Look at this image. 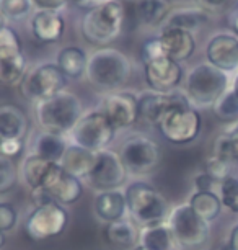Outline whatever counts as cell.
Returning a JSON list of instances; mask_svg holds the SVG:
<instances>
[{"instance_id": "6da1fadb", "label": "cell", "mask_w": 238, "mask_h": 250, "mask_svg": "<svg viewBox=\"0 0 238 250\" xmlns=\"http://www.w3.org/2000/svg\"><path fill=\"white\" fill-rule=\"evenodd\" d=\"M130 59L111 46L100 48L88 56L85 77L95 90L105 95L121 90L130 79Z\"/></svg>"}, {"instance_id": "7a4b0ae2", "label": "cell", "mask_w": 238, "mask_h": 250, "mask_svg": "<svg viewBox=\"0 0 238 250\" xmlns=\"http://www.w3.org/2000/svg\"><path fill=\"white\" fill-rule=\"evenodd\" d=\"M83 115L82 102L75 93L64 90L35 105V118L41 131L67 136Z\"/></svg>"}, {"instance_id": "3957f363", "label": "cell", "mask_w": 238, "mask_h": 250, "mask_svg": "<svg viewBox=\"0 0 238 250\" xmlns=\"http://www.w3.org/2000/svg\"><path fill=\"white\" fill-rule=\"evenodd\" d=\"M128 214L139 228L166 223L171 206L160 191L150 183L137 180L124 188Z\"/></svg>"}, {"instance_id": "277c9868", "label": "cell", "mask_w": 238, "mask_h": 250, "mask_svg": "<svg viewBox=\"0 0 238 250\" xmlns=\"http://www.w3.org/2000/svg\"><path fill=\"white\" fill-rule=\"evenodd\" d=\"M228 88L230 75L209 62H201L186 74L183 92L194 108H209L216 105Z\"/></svg>"}, {"instance_id": "5b68a950", "label": "cell", "mask_w": 238, "mask_h": 250, "mask_svg": "<svg viewBox=\"0 0 238 250\" xmlns=\"http://www.w3.org/2000/svg\"><path fill=\"white\" fill-rule=\"evenodd\" d=\"M126 10L119 0L88 10L82 18L80 31L90 44L106 48L118 40L124 26Z\"/></svg>"}, {"instance_id": "8992f818", "label": "cell", "mask_w": 238, "mask_h": 250, "mask_svg": "<svg viewBox=\"0 0 238 250\" xmlns=\"http://www.w3.org/2000/svg\"><path fill=\"white\" fill-rule=\"evenodd\" d=\"M166 223L181 250H202L211 240V223L199 218L188 203L171 208Z\"/></svg>"}, {"instance_id": "52a82bcc", "label": "cell", "mask_w": 238, "mask_h": 250, "mask_svg": "<svg viewBox=\"0 0 238 250\" xmlns=\"http://www.w3.org/2000/svg\"><path fill=\"white\" fill-rule=\"evenodd\" d=\"M128 175L146 177L158 168L162 162V149L152 138L146 134H130L124 139L119 149Z\"/></svg>"}, {"instance_id": "ba28073f", "label": "cell", "mask_w": 238, "mask_h": 250, "mask_svg": "<svg viewBox=\"0 0 238 250\" xmlns=\"http://www.w3.org/2000/svg\"><path fill=\"white\" fill-rule=\"evenodd\" d=\"M114 138L116 128L98 108L83 111L77 125L67 134V139L71 144L80 146V147L93 150V152L108 149Z\"/></svg>"}, {"instance_id": "9c48e42d", "label": "cell", "mask_w": 238, "mask_h": 250, "mask_svg": "<svg viewBox=\"0 0 238 250\" xmlns=\"http://www.w3.org/2000/svg\"><path fill=\"white\" fill-rule=\"evenodd\" d=\"M67 77L55 62H43L26 70L20 83V92L26 100L36 103L65 90Z\"/></svg>"}, {"instance_id": "30bf717a", "label": "cell", "mask_w": 238, "mask_h": 250, "mask_svg": "<svg viewBox=\"0 0 238 250\" xmlns=\"http://www.w3.org/2000/svg\"><path fill=\"white\" fill-rule=\"evenodd\" d=\"M201 126H202V120L198 110L193 105H183L166 111L157 128L168 143L183 146L193 143L198 138Z\"/></svg>"}, {"instance_id": "8fae6325", "label": "cell", "mask_w": 238, "mask_h": 250, "mask_svg": "<svg viewBox=\"0 0 238 250\" xmlns=\"http://www.w3.org/2000/svg\"><path fill=\"white\" fill-rule=\"evenodd\" d=\"M69 224L67 209L59 203L35 208L26 218L25 232L33 240H48L57 237Z\"/></svg>"}, {"instance_id": "7c38bea8", "label": "cell", "mask_w": 238, "mask_h": 250, "mask_svg": "<svg viewBox=\"0 0 238 250\" xmlns=\"http://www.w3.org/2000/svg\"><path fill=\"white\" fill-rule=\"evenodd\" d=\"M126 178H128V170L119 157V152L103 149L96 152L95 165H93L90 175L85 178V182L88 187L100 193L118 190L124 185Z\"/></svg>"}, {"instance_id": "4fadbf2b", "label": "cell", "mask_w": 238, "mask_h": 250, "mask_svg": "<svg viewBox=\"0 0 238 250\" xmlns=\"http://www.w3.org/2000/svg\"><path fill=\"white\" fill-rule=\"evenodd\" d=\"M98 110L108 118L116 131L129 129L139 121L137 93L126 90L106 93L100 100Z\"/></svg>"}, {"instance_id": "5bb4252c", "label": "cell", "mask_w": 238, "mask_h": 250, "mask_svg": "<svg viewBox=\"0 0 238 250\" xmlns=\"http://www.w3.org/2000/svg\"><path fill=\"white\" fill-rule=\"evenodd\" d=\"M191 105L184 92H170L160 93L153 92L150 88L137 93V106H139V120L150 126H158V123L166 111H170L175 106Z\"/></svg>"}, {"instance_id": "9a60e30c", "label": "cell", "mask_w": 238, "mask_h": 250, "mask_svg": "<svg viewBox=\"0 0 238 250\" xmlns=\"http://www.w3.org/2000/svg\"><path fill=\"white\" fill-rule=\"evenodd\" d=\"M144 75L150 90L160 93H170L178 90L183 80V67L180 62L168 56L144 62Z\"/></svg>"}, {"instance_id": "2e32d148", "label": "cell", "mask_w": 238, "mask_h": 250, "mask_svg": "<svg viewBox=\"0 0 238 250\" xmlns=\"http://www.w3.org/2000/svg\"><path fill=\"white\" fill-rule=\"evenodd\" d=\"M207 62L230 74L238 69V36L235 33L219 31L211 36L206 46Z\"/></svg>"}, {"instance_id": "e0dca14e", "label": "cell", "mask_w": 238, "mask_h": 250, "mask_svg": "<svg viewBox=\"0 0 238 250\" xmlns=\"http://www.w3.org/2000/svg\"><path fill=\"white\" fill-rule=\"evenodd\" d=\"M41 188H44L51 195V198L62 206L73 205L83 195L82 180H78V178L71 175V173H67L59 164H55L53 167L49 177L46 178L44 185Z\"/></svg>"}, {"instance_id": "ac0fdd59", "label": "cell", "mask_w": 238, "mask_h": 250, "mask_svg": "<svg viewBox=\"0 0 238 250\" xmlns=\"http://www.w3.org/2000/svg\"><path fill=\"white\" fill-rule=\"evenodd\" d=\"M158 40L163 46V51L170 59L176 62L188 61L196 51V38L194 33L180 30V28L160 26Z\"/></svg>"}, {"instance_id": "d6986e66", "label": "cell", "mask_w": 238, "mask_h": 250, "mask_svg": "<svg viewBox=\"0 0 238 250\" xmlns=\"http://www.w3.org/2000/svg\"><path fill=\"white\" fill-rule=\"evenodd\" d=\"M65 30V21L60 13L35 10L30 18V31L41 43H57Z\"/></svg>"}, {"instance_id": "ffe728a7", "label": "cell", "mask_w": 238, "mask_h": 250, "mask_svg": "<svg viewBox=\"0 0 238 250\" xmlns=\"http://www.w3.org/2000/svg\"><path fill=\"white\" fill-rule=\"evenodd\" d=\"M93 209H95L96 218L105 224L124 219L128 216V203H126L124 190L118 188V190L100 191L95 196Z\"/></svg>"}, {"instance_id": "44dd1931", "label": "cell", "mask_w": 238, "mask_h": 250, "mask_svg": "<svg viewBox=\"0 0 238 250\" xmlns=\"http://www.w3.org/2000/svg\"><path fill=\"white\" fill-rule=\"evenodd\" d=\"M26 74V58L21 48L5 46L0 48V83L20 85Z\"/></svg>"}, {"instance_id": "7402d4cb", "label": "cell", "mask_w": 238, "mask_h": 250, "mask_svg": "<svg viewBox=\"0 0 238 250\" xmlns=\"http://www.w3.org/2000/svg\"><path fill=\"white\" fill-rule=\"evenodd\" d=\"M69 146L67 136L48 133V131H39L33 136L30 144V154H35L38 157L49 160V162L59 164L60 159Z\"/></svg>"}, {"instance_id": "603a6c76", "label": "cell", "mask_w": 238, "mask_h": 250, "mask_svg": "<svg viewBox=\"0 0 238 250\" xmlns=\"http://www.w3.org/2000/svg\"><path fill=\"white\" fill-rule=\"evenodd\" d=\"M95 159H96V152L69 143L59 165L67 173L78 178V180H85L90 175L93 165H95Z\"/></svg>"}, {"instance_id": "cb8c5ba5", "label": "cell", "mask_w": 238, "mask_h": 250, "mask_svg": "<svg viewBox=\"0 0 238 250\" xmlns=\"http://www.w3.org/2000/svg\"><path fill=\"white\" fill-rule=\"evenodd\" d=\"M141 228L132 219L124 218L105 226V239L111 247L119 250H129L139 245Z\"/></svg>"}, {"instance_id": "d4e9b609", "label": "cell", "mask_w": 238, "mask_h": 250, "mask_svg": "<svg viewBox=\"0 0 238 250\" xmlns=\"http://www.w3.org/2000/svg\"><path fill=\"white\" fill-rule=\"evenodd\" d=\"M142 250H178V244L168 223H158L141 228L139 245Z\"/></svg>"}, {"instance_id": "484cf974", "label": "cell", "mask_w": 238, "mask_h": 250, "mask_svg": "<svg viewBox=\"0 0 238 250\" xmlns=\"http://www.w3.org/2000/svg\"><path fill=\"white\" fill-rule=\"evenodd\" d=\"M54 165V162H49V160H44L38 155L28 152L25 159L21 160L20 168H18V177L30 188V191L36 190V188H41L44 185L46 178L49 177Z\"/></svg>"}, {"instance_id": "4316f807", "label": "cell", "mask_w": 238, "mask_h": 250, "mask_svg": "<svg viewBox=\"0 0 238 250\" xmlns=\"http://www.w3.org/2000/svg\"><path fill=\"white\" fill-rule=\"evenodd\" d=\"M55 64L67 79H80L87 72L88 54L80 46H65L55 56Z\"/></svg>"}, {"instance_id": "83f0119b", "label": "cell", "mask_w": 238, "mask_h": 250, "mask_svg": "<svg viewBox=\"0 0 238 250\" xmlns=\"http://www.w3.org/2000/svg\"><path fill=\"white\" fill-rule=\"evenodd\" d=\"M207 12H204L201 7H178L170 10L162 26L180 28V30L194 33L207 21Z\"/></svg>"}, {"instance_id": "f1b7e54d", "label": "cell", "mask_w": 238, "mask_h": 250, "mask_svg": "<svg viewBox=\"0 0 238 250\" xmlns=\"http://www.w3.org/2000/svg\"><path fill=\"white\" fill-rule=\"evenodd\" d=\"M28 131V120L20 108L15 105L0 106V136L3 139L23 141Z\"/></svg>"}, {"instance_id": "f546056e", "label": "cell", "mask_w": 238, "mask_h": 250, "mask_svg": "<svg viewBox=\"0 0 238 250\" xmlns=\"http://www.w3.org/2000/svg\"><path fill=\"white\" fill-rule=\"evenodd\" d=\"M188 205L193 208V211L199 218H202L207 223L216 221L223 208L217 193H211V191H194L189 196Z\"/></svg>"}, {"instance_id": "4dcf8cb0", "label": "cell", "mask_w": 238, "mask_h": 250, "mask_svg": "<svg viewBox=\"0 0 238 250\" xmlns=\"http://www.w3.org/2000/svg\"><path fill=\"white\" fill-rule=\"evenodd\" d=\"M170 10L168 0H137L135 2V15L146 26H162Z\"/></svg>"}, {"instance_id": "1f68e13d", "label": "cell", "mask_w": 238, "mask_h": 250, "mask_svg": "<svg viewBox=\"0 0 238 250\" xmlns=\"http://www.w3.org/2000/svg\"><path fill=\"white\" fill-rule=\"evenodd\" d=\"M212 108H214V115L220 121L233 123V125L238 121V97L232 88H228Z\"/></svg>"}, {"instance_id": "d6a6232c", "label": "cell", "mask_w": 238, "mask_h": 250, "mask_svg": "<svg viewBox=\"0 0 238 250\" xmlns=\"http://www.w3.org/2000/svg\"><path fill=\"white\" fill-rule=\"evenodd\" d=\"M31 0H0V12L7 20L21 21L26 17H30L33 10Z\"/></svg>"}, {"instance_id": "836d02e7", "label": "cell", "mask_w": 238, "mask_h": 250, "mask_svg": "<svg viewBox=\"0 0 238 250\" xmlns=\"http://www.w3.org/2000/svg\"><path fill=\"white\" fill-rule=\"evenodd\" d=\"M219 198L222 206L227 208L232 213H238V178L233 175L225 177L219 187Z\"/></svg>"}, {"instance_id": "e575fe53", "label": "cell", "mask_w": 238, "mask_h": 250, "mask_svg": "<svg viewBox=\"0 0 238 250\" xmlns=\"http://www.w3.org/2000/svg\"><path fill=\"white\" fill-rule=\"evenodd\" d=\"M18 180V168L10 157L0 154V195L10 191Z\"/></svg>"}, {"instance_id": "d590c367", "label": "cell", "mask_w": 238, "mask_h": 250, "mask_svg": "<svg viewBox=\"0 0 238 250\" xmlns=\"http://www.w3.org/2000/svg\"><path fill=\"white\" fill-rule=\"evenodd\" d=\"M212 155H216L217 159H220V160H223V162H227V164H232V162H235V160H238L235 147H233V144L230 141V136H228L227 133L220 134L216 139V143H214Z\"/></svg>"}, {"instance_id": "8d00e7d4", "label": "cell", "mask_w": 238, "mask_h": 250, "mask_svg": "<svg viewBox=\"0 0 238 250\" xmlns=\"http://www.w3.org/2000/svg\"><path fill=\"white\" fill-rule=\"evenodd\" d=\"M18 224V213L10 203H0V230L10 232Z\"/></svg>"}, {"instance_id": "74e56055", "label": "cell", "mask_w": 238, "mask_h": 250, "mask_svg": "<svg viewBox=\"0 0 238 250\" xmlns=\"http://www.w3.org/2000/svg\"><path fill=\"white\" fill-rule=\"evenodd\" d=\"M230 165L232 164H227L223 162V160L217 159L216 155H211V157H207L206 160V173H209L212 178H216V180L222 182L223 178L230 175Z\"/></svg>"}, {"instance_id": "f35d334b", "label": "cell", "mask_w": 238, "mask_h": 250, "mask_svg": "<svg viewBox=\"0 0 238 250\" xmlns=\"http://www.w3.org/2000/svg\"><path fill=\"white\" fill-rule=\"evenodd\" d=\"M162 56H166L165 51H163V46L158 40V36L150 38L148 41H146L142 46V62H147V61L162 58Z\"/></svg>"}, {"instance_id": "ab89813d", "label": "cell", "mask_w": 238, "mask_h": 250, "mask_svg": "<svg viewBox=\"0 0 238 250\" xmlns=\"http://www.w3.org/2000/svg\"><path fill=\"white\" fill-rule=\"evenodd\" d=\"M219 187H220V182L216 180V178H212L206 172H201L194 177V191L219 193Z\"/></svg>"}, {"instance_id": "60d3db41", "label": "cell", "mask_w": 238, "mask_h": 250, "mask_svg": "<svg viewBox=\"0 0 238 250\" xmlns=\"http://www.w3.org/2000/svg\"><path fill=\"white\" fill-rule=\"evenodd\" d=\"M31 2L36 10L62 13L65 8H67L69 0H31Z\"/></svg>"}, {"instance_id": "b9f144b4", "label": "cell", "mask_w": 238, "mask_h": 250, "mask_svg": "<svg viewBox=\"0 0 238 250\" xmlns=\"http://www.w3.org/2000/svg\"><path fill=\"white\" fill-rule=\"evenodd\" d=\"M198 5L207 13H219L232 7L235 0H196Z\"/></svg>"}, {"instance_id": "7bdbcfd3", "label": "cell", "mask_w": 238, "mask_h": 250, "mask_svg": "<svg viewBox=\"0 0 238 250\" xmlns=\"http://www.w3.org/2000/svg\"><path fill=\"white\" fill-rule=\"evenodd\" d=\"M23 150V141L20 139H3L0 144V154L5 157H17Z\"/></svg>"}, {"instance_id": "ee69618b", "label": "cell", "mask_w": 238, "mask_h": 250, "mask_svg": "<svg viewBox=\"0 0 238 250\" xmlns=\"http://www.w3.org/2000/svg\"><path fill=\"white\" fill-rule=\"evenodd\" d=\"M5 46H17V48H21L20 38H18L17 31L12 30L10 26H5L0 30V48H5Z\"/></svg>"}, {"instance_id": "f6af8a7d", "label": "cell", "mask_w": 238, "mask_h": 250, "mask_svg": "<svg viewBox=\"0 0 238 250\" xmlns=\"http://www.w3.org/2000/svg\"><path fill=\"white\" fill-rule=\"evenodd\" d=\"M31 203L35 208H39V206H44V205H49V203H55L48 191L44 188H36V190H31Z\"/></svg>"}, {"instance_id": "bcb514c9", "label": "cell", "mask_w": 238, "mask_h": 250, "mask_svg": "<svg viewBox=\"0 0 238 250\" xmlns=\"http://www.w3.org/2000/svg\"><path fill=\"white\" fill-rule=\"evenodd\" d=\"M73 3H77L80 8H85V10H92V8H96V7H101L105 3H110L113 0H72Z\"/></svg>"}, {"instance_id": "7dc6e473", "label": "cell", "mask_w": 238, "mask_h": 250, "mask_svg": "<svg viewBox=\"0 0 238 250\" xmlns=\"http://www.w3.org/2000/svg\"><path fill=\"white\" fill-rule=\"evenodd\" d=\"M227 244H228V247H230V250H238V224L232 228L230 234H228Z\"/></svg>"}, {"instance_id": "c3c4849f", "label": "cell", "mask_w": 238, "mask_h": 250, "mask_svg": "<svg viewBox=\"0 0 238 250\" xmlns=\"http://www.w3.org/2000/svg\"><path fill=\"white\" fill-rule=\"evenodd\" d=\"M227 134L230 136V141H232L233 147H235V152H237V157H238V121L232 126V129L227 131Z\"/></svg>"}, {"instance_id": "681fc988", "label": "cell", "mask_w": 238, "mask_h": 250, "mask_svg": "<svg viewBox=\"0 0 238 250\" xmlns=\"http://www.w3.org/2000/svg\"><path fill=\"white\" fill-rule=\"evenodd\" d=\"M230 26H232L233 33L238 36V10L230 13Z\"/></svg>"}, {"instance_id": "f907efd6", "label": "cell", "mask_w": 238, "mask_h": 250, "mask_svg": "<svg viewBox=\"0 0 238 250\" xmlns=\"http://www.w3.org/2000/svg\"><path fill=\"white\" fill-rule=\"evenodd\" d=\"M211 250H230V247H228V244H227V240H225V242H220V244L214 245Z\"/></svg>"}, {"instance_id": "816d5d0a", "label": "cell", "mask_w": 238, "mask_h": 250, "mask_svg": "<svg viewBox=\"0 0 238 250\" xmlns=\"http://www.w3.org/2000/svg\"><path fill=\"white\" fill-rule=\"evenodd\" d=\"M232 90L237 93V97H238V72H237V75L233 77V80H232Z\"/></svg>"}, {"instance_id": "f5cc1de1", "label": "cell", "mask_w": 238, "mask_h": 250, "mask_svg": "<svg viewBox=\"0 0 238 250\" xmlns=\"http://www.w3.org/2000/svg\"><path fill=\"white\" fill-rule=\"evenodd\" d=\"M7 23H8V20L2 15V12H0V30H2V28H5V26H8Z\"/></svg>"}, {"instance_id": "db71d44e", "label": "cell", "mask_w": 238, "mask_h": 250, "mask_svg": "<svg viewBox=\"0 0 238 250\" xmlns=\"http://www.w3.org/2000/svg\"><path fill=\"white\" fill-rule=\"evenodd\" d=\"M5 242H7L5 232H2V230H0V249H3V245H5Z\"/></svg>"}, {"instance_id": "11a10c76", "label": "cell", "mask_w": 238, "mask_h": 250, "mask_svg": "<svg viewBox=\"0 0 238 250\" xmlns=\"http://www.w3.org/2000/svg\"><path fill=\"white\" fill-rule=\"evenodd\" d=\"M2 141H3V138H2V136H0V144H2Z\"/></svg>"}, {"instance_id": "9f6ffc18", "label": "cell", "mask_w": 238, "mask_h": 250, "mask_svg": "<svg viewBox=\"0 0 238 250\" xmlns=\"http://www.w3.org/2000/svg\"><path fill=\"white\" fill-rule=\"evenodd\" d=\"M134 250H142V249H141V247H137V249H134Z\"/></svg>"}]
</instances>
